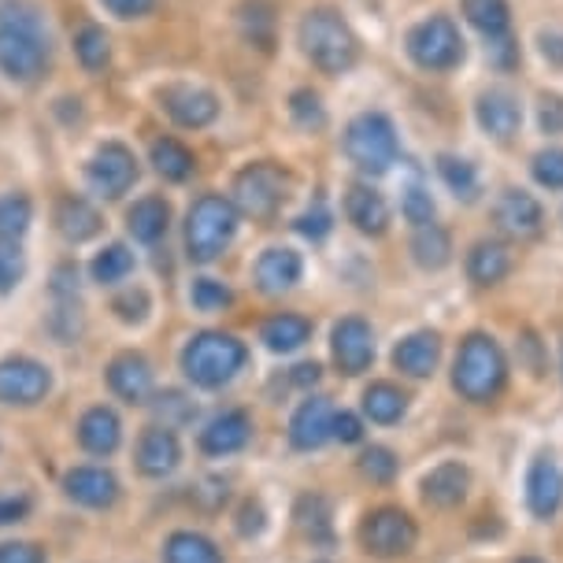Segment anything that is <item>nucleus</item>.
Here are the masks:
<instances>
[{
	"label": "nucleus",
	"mask_w": 563,
	"mask_h": 563,
	"mask_svg": "<svg viewBox=\"0 0 563 563\" xmlns=\"http://www.w3.org/2000/svg\"><path fill=\"white\" fill-rule=\"evenodd\" d=\"M48 67V30L26 4L0 8V70L12 82H34Z\"/></svg>",
	"instance_id": "obj_1"
},
{
	"label": "nucleus",
	"mask_w": 563,
	"mask_h": 563,
	"mask_svg": "<svg viewBox=\"0 0 563 563\" xmlns=\"http://www.w3.org/2000/svg\"><path fill=\"white\" fill-rule=\"evenodd\" d=\"M300 48L323 75H345L360 59V42L352 26L330 8H316L300 23Z\"/></svg>",
	"instance_id": "obj_2"
},
{
	"label": "nucleus",
	"mask_w": 563,
	"mask_h": 563,
	"mask_svg": "<svg viewBox=\"0 0 563 563\" xmlns=\"http://www.w3.org/2000/svg\"><path fill=\"white\" fill-rule=\"evenodd\" d=\"M245 345L234 334H219V330H208V334H197L189 345L183 349V371L186 378L200 389H219L227 386L230 378L245 367Z\"/></svg>",
	"instance_id": "obj_3"
},
{
	"label": "nucleus",
	"mask_w": 563,
	"mask_h": 563,
	"mask_svg": "<svg viewBox=\"0 0 563 563\" xmlns=\"http://www.w3.org/2000/svg\"><path fill=\"white\" fill-rule=\"evenodd\" d=\"M505 378H508V364L497 341L486 334H471L464 341V349H460L456 375H452L460 394L475 400V405H486V400H493L505 389Z\"/></svg>",
	"instance_id": "obj_4"
},
{
	"label": "nucleus",
	"mask_w": 563,
	"mask_h": 563,
	"mask_svg": "<svg viewBox=\"0 0 563 563\" xmlns=\"http://www.w3.org/2000/svg\"><path fill=\"white\" fill-rule=\"evenodd\" d=\"M238 230V208L230 205L227 197H200L194 208H189V219H186V249H189V260L197 264H211L223 249L230 245Z\"/></svg>",
	"instance_id": "obj_5"
},
{
	"label": "nucleus",
	"mask_w": 563,
	"mask_h": 563,
	"mask_svg": "<svg viewBox=\"0 0 563 563\" xmlns=\"http://www.w3.org/2000/svg\"><path fill=\"white\" fill-rule=\"evenodd\" d=\"M345 153L360 170L382 175L397 164V130L382 112L356 115L345 130Z\"/></svg>",
	"instance_id": "obj_6"
},
{
	"label": "nucleus",
	"mask_w": 563,
	"mask_h": 563,
	"mask_svg": "<svg viewBox=\"0 0 563 563\" xmlns=\"http://www.w3.org/2000/svg\"><path fill=\"white\" fill-rule=\"evenodd\" d=\"M289 194V170L278 164H249L234 178V208L249 219H271Z\"/></svg>",
	"instance_id": "obj_7"
},
{
	"label": "nucleus",
	"mask_w": 563,
	"mask_h": 563,
	"mask_svg": "<svg viewBox=\"0 0 563 563\" xmlns=\"http://www.w3.org/2000/svg\"><path fill=\"white\" fill-rule=\"evenodd\" d=\"M408 56L422 70H452L464 59V37H460V30L449 15H434L427 23L411 26Z\"/></svg>",
	"instance_id": "obj_8"
},
{
	"label": "nucleus",
	"mask_w": 563,
	"mask_h": 563,
	"mask_svg": "<svg viewBox=\"0 0 563 563\" xmlns=\"http://www.w3.org/2000/svg\"><path fill=\"white\" fill-rule=\"evenodd\" d=\"M48 389H53V375H48L45 364H37L30 356L0 360V405L30 408L37 400H45Z\"/></svg>",
	"instance_id": "obj_9"
},
{
	"label": "nucleus",
	"mask_w": 563,
	"mask_h": 563,
	"mask_svg": "<svg viewBox=\"0 0 563 563\" xmlns=\"http://www.w3.org/2000/svg\"><path fill=\"white\" fill-rule=\"evenodd\" d=\"M416 522H411L408 511L400 508H378L371 511L364 522V545L375 556L389 560V556H405V552L416 545Z\"/></svg>",
	"instance_id": "obj_10"
},
{
	"label": "nucleus",
	"mask_w": 563,
	"mask_h": 563,
	"mask_svg": "<svg viewBox=\"0 0 563 563\" xmlns=\"http://www.w3.org/2000/svg\"><path fill=\"white\" fill-rule=\"evenodd\" d=\"M137 183V159L126 145L119 141H108V145L97 148L93 164H89V186L97 189L100 197H123L130 186Z\"/></svg>",
	"instance_id": "obj_11"
},
{
	"label": "nucleus",
	"mask_w": 563,
	"mask_h": 563,
	"mask_svg": "<svg viewBox=\"0 0 563 563\" xmlns=\"http://www.w3.org/2000/svg\"><path fill=\"white\" fill-rule=\"evenodd\" d=\"M330 349H334V364L341 375H364L371 367V360H375V334H371V327L364 319L349 316L334 327Z\"/></svg>",
	"instance_id": "obj_12"
},
{
	"label": "nucleus",
	"mask_w": 563,
	"mask_h": 563,
	"mask_svg": "<svg viewBox=\"0 0 563 563\" xmlns=\"http://www.w3.org/2000/svg\"><path fill=\"white\" fill-rule=\"evenodd\" d=\"M330 438H334V408H330V400L323 397L305 400V405L297 408L294 422H289V441H294V449L300 452L323 449Z\"/></svg>",
	"instance_id": "obj_13"
},
{
	"label": "nucleus",
	"mask_w": 563,
	"mask_h": 563,
	"mask_svg": "<svg viewBox=\"0 0 563 563\" xmlns=\"http://www.w3.org/2000/svg\"><path fill=\"white\" fill-rule=\"evenodd\" d=\"M164 108L167 115L175 119L178 126L186 130H200L208 126L211 119L219 115V100L216 93H208V89H194V86H167L164 89Z\"/></svg>",
	"instance_id": "obj_14"
},
{
	"label": "nucleus",
	"mask_w": 563,
	"mask_h": 563,
	"mask_svg": "<svg viewBox=\"0 0 563 563\" xmlns=\"http://www.w3.org/2000/svg\"><path fill=\"white\" fill-rule=\"evenodd\" d=\"M527 505L538 519H552L563 505V471L552 456H538L527 475Z\"/></svg>",
	"instance_id": "obj_15"
},
{
	"label": "nucleus",
	"mask_w": 563,
	"mask_h": 563,
	"mask_svg": "<svg viewBox=\"0 0 563 563\" xmlns=\"http://www.w3.org/2000/svg\"><path fill=\"white\" fill-rule=\"evenodd\" d=\"M108 386L126 405H145L148 394H153V367H148V360L141 352H123L108 367Z\"/></svg>",
	"instance_id": "obj_16"
},
{
	"label": "nucleus",
	"mask_w": 563,
	"mask_h": 563,
	"mask_svg": "<svg viewBox=\"0 0 563 563\" xmlns=\"http://www.w3.org/2000/svg\"><path fill=\"white\" fill-rule=\"evenodd\" d=\"M493 219H497V227L505 230L511 238H530L538 234L541 223H545V211L530 194H522V189H505L497 200V208H493Z\"/></svg>",
	"instance_id": "obj_17"
},
{
	"label": "nucleus",
	"mask_w": 563,
	"mask_h": 563,
	"mask_svg": "<svg viewBox=\"0 0 563 563\" xmlns=\"http://www.w3.org/2000/svg\"><path fill=\"white\" fill-rule=\"evenodd\" d=\"M64 489L70 500L86 508H112L119 500V478L104 467H75L67 471Z\"/></svg>",
	"instance_id": "obj_18"
},
{
	"label": "nucleus",
	"mask_w": 563,
	"mask_h": 563,
	"mask_svg": "<svg viewBox=\"0 0 563 563\" xmlns=\"http://www.w3.org/2000/svg\"><path fill=\"white\" fill-rule=\"evenodd\" d=\"M178 460H183V449H178L175 430L148 427L145 434H141V441H137V467H141V475L167 478L170 471L178 467Z\"/></svg>",
	"instance_id": "obj_19"
},
{
	"label": "nucleus",
	"mask_w": 563,
	"mask_h": 563,
	"mask_svg": "<svg viewBox=\"0 0 563 563\" xmlns=\"http://www.w3.org/2000/svg\"><path fill=\"white\" fill-rule=\"evenodd\" d=\"M253 438V419L245 411H223L200 430V449L208 456H230V452H241Z\"/></svg>",
	"instance_id": "obj_20"
},
{
	"label": "nucleus",
	"mask_w": 563,
	"mask_h": 563,
	"mask_svg": "<svg viewBox=\"0 0 563 563\" xmlns=\"http://www.w3.org/2000/svg\"><path fill=\"white\" fill-rule=\"evenodd\" d=\"M475 115H478V126L497 141H508L522 123L519 100L511 93H505V89H489V93H482Z\"/></svg>",
	"instance_id": "obj_21"
},
{
	"label": "nucleus",
	"mask_w": 563,
	"mask_h": 563,
	"mask_svg": "<svg viewBox=\"0 0 563 563\" xmlns=\"http://www.w3.org/2000/svg\"><path fill=\"white\" fill-rule=\"evenodd\" d=\"M78 441H82V449L93 452V456H112L119 449V441H123V422H119L112 408L97 405L78 422Z\"/></svg>",
	"instance_id": "obj_22"
},
{
	"label": "nucleus",
	"mask_w": 563,
	"mask_h": 563,
	"mask_svg": "<svg viewBox=\"0 0 563 563\" xmlns=\"http://www.w3.org/2000/svg\"><path fill=\"white\" fill-rule=\"evenodd\" d=\"M345 216H349V223L360 230V234H371V238L386 234V227H389L386 200H382L378 189H371V186H352L349 189V194H345Z\"/></svg>",
	"instance_id": "obj_23"
},
{
	"label": "nucleus",
	"mask_w": 563,
	"mask_h": 563,
	"mask_svg": "<svg viewBox=\"0 0 563 563\" xmlns=\"http://www.w3.org/2000/svg\"><path fill=\"white\" fill-rule=\"evenodd\" d=\"M441 360V338L430 334V330H419V334H408L400 345L394 349V364L411 378H427L434 375Z\"/></svg>",
	"instance_id": "obj_24"
},
{
	"label": "nucleus",
	"mask_w": 563,
	"mask_h": 563,
	"mask_svg": "<svg viewBox=\"0 0 563 563\" xmlns=\"http://www.w3.org/2000/svg\"><path fill=\"white\" fill-rule=\"evenodd\" d=\"M300 256L294 249H267L264 256L256 260V282L264 294H282V289H294L300 282Z\"/></svg>",
	"instance_id": "obj_25"
},
{
	"label": "nucleus",
	"mask_w": 563,
	"mask_h": 563,
	"mask_svg": "<svg viewBox=\"0 0 563 563\" xmlns=\"http://www.w3.org/2000/svg\"><path fill=\"white\" fill-rule=\"evenodd\" d=\"M471 475L464 464H441L422 478V497L434 508H456L467 497Z\"/></svg>",
	"instance_id": "obj_26"
},
{
	"label": "nucleus",
	"mask_w": 563,
	"mask_h": 563,
	"mask_svg": "<svg viewBox=\"0 0 563 563\" xmlns=\"http://www.w3.org/2000/svg\"><path fill=\"white\" fill-rule=\"evenodd\" d=\"M511 271V253L500 241H478L467 253V275L475 286H497Z\"/></svg>",
	"instance_id": "obj_27"
},
{
	"label": "nucleus",
	"mask_w": 563,
	"mask_h": 563,
	"mask_svg": "<svg viewBox=\"0 0 563 563\" xmlns=\"http://www.w3.org/2000/svg\"><path fill=\"white\" fill-rule=\"evenodd\" d=\"M464 15L471 19V26H475L489 45L511 37L508 34V30H511L508 0H464Z\"/></svg>",
	"instance_id": "obj_28"
},
{
	"label": "nucleus",
	"mask_w": 563,
	"mask_h": 563,
	"mask_svg": "<svg viewBox=\"0 0 563 563\" xmlns=\"http://www.w3.org/2000/svg\"><path fill=\"white\" fill-rule=\"evenodd\" d=\"M167 223H170V208H167V200H159V197L137 200V205L126 211L130 234H134L137 241H145V245H153V241L164 238Z\"/></svg>",
	"instance_id": "obj_29"
},
{
	"label": "nucleus",
	"mask_w": 563,
	"mask_h": 563,
	"mask_svg": "<svg viewBox=\"0 0 563 563\" xmlns=\"http://www.w3.org/2000/svg\"><path fill=\"white\" fill-rule=\"evenodd\" d=\"M411 256H416L419 267L441 271L452 260V241L438 223H422L416 227V238H411Z\"/></svg>",
	"instance_id": "obj_30"
},
{
	"label": "nucleus",
	"mask_w": 563,
	"mask_h": 563,
	"mask_svg": "<svg viewBox=\"0 0 563 563\" xmlns=\"http://www.w3.org/2000/svg\"><path fill=\"white\" fill-rule=\"evenodd\" d=\"M56 227L67 241L78 245V241H89L100 230V216L86 205V200L67 197V200H59V208H56Z\"/></svg>",
	"instance_id": "obj_31"
},
{
	"label": "nucleus",
	"mask_w": 563,
	"mask_h": 563,
	"mask_svg": "<svg viewBox=\"0 0 563 563\" xmlns=\"http://www.w3.org/2000/svg\"><path fill=\"white\" fill-rule=\"evenodd\" d=\"M260 338H264V345L271 352H294L311 338V323L305 316H289L286 311V316L267 319L264 330H260Z\"/></svg>",
	"instance_id": "obj_32"
},
{
	"label": "nucleus",
	"mask_w": 563,
	"mask_h": 563,
	"mask_svg": "<svg viewBox=\"0 0 563 563\" xmlns=\"http://www.w3.org/2000/svg\"><path fill=\"white\" fill-rule=\"evenodd\" d=\"M164 560L167 563H223V552L211 545L205 534H194V530H178V534L167 538Z\"/></svg>",
	"instance_id": "obj_33"
},
{
	"label": "nucleus",
	"mask_w": 563,
	"mask_h": 563,
	"mask_svg": "<svg viewBox=\"0 0 563 563\" xmlns=\"http://www.w3.org/2000/svg\"><path fill=\"white\" fill-rule=\"evenodd\" d=\"M405 408H408V397L400 394L394 382H375V386L364 389V411L371 416V422L389 427V422H397L405 416Z\"/></svg>",
	"instance_id": "obj_34"
},
{
	"label": "nucleus",
	"mask_w": 563,
	"mask_h": 563,
	"mask_svg": "<svg viewBox=\"0 0 563 563\" xmlns=\"http://www.w3.org/2000/svg\"><path fill=\"white\" fill-rule=\"evenodd\" d=\"M153 167L167 178V183H186V178L194 175L197 159L183 145V141L164 137V141H156V145H153Z\"/></svg>",
	"instance_id": "obj_35"
},
{
	"label": "nucleus",
	"mask_w": 563,
	"mask_h": 563,
	"mask_svg": "<svg viewBox=\"0 0 563 563\" xmlns=\"http://www.w3.org/2000/svg\"><path fill=\"white\" fill-rule=\"evenodd\" d=\"M438 175L445 178V186H449L456 197L475 200V194H478V175H475V167H471L467 159L441 153V156H438Z\"/></svg>",
	"instance_id": "obj_36"
},
{
	"label": "nucleus",
	"mask_w": 563,
	"mask_h": 563,
	"mask_svg": "<svg viewBox=\"0 0 563 563\" xmlns=\"http://www.w3.org/2000/svg\"><path fill=\"white\" fill-rule=\"evenodd\" d=\"M297 527L311 541H330V505L323 497H300L297 505Z\"/></svg>",
	"instance_id": "obj_37"
},
{
	"label": "nucleus",
	"mask_w": 563,
	"mask_h": 563,
	"mask_svg": "<svg viewBox=\"0 0 563 563\" xmlns=\"http://www.w3.org/2000/svg\"><path fill=\"white\" fill-rule=\"evenodd\" d=\"M75 53L86 70H100L108 64V56H112V45H108V34L100 26H82L75 37Z\"/></svg>",
	"instance_id": "obj_38"
},
{
	"label": "nucleus",
	"mask_w": 563,
	"mask_h": 563,
	"mask_svg": "<svg viewBox=\"0 0 563 563\" xmlns=\"http://www.w3.org/2000/svg\"><path fill=\"white\" fill-rule=\"evenodd\" d=\"M93 278L104 282V286H112V282H123L130 271H134V256H130L126 245H108L104 253L93 260Z\"/></svg>",
	"instance_id": "obj_39"
},
{
	"label": "nucleus",
	"mask_w": 563,
	"mask_h": 563,
	"mask_svg": "<svg viewBox=\"0 0 563 563\" xmlns=\"http://www.w3.org/2000/svg\"><path fill=\"white\" fill-rule=\"evenodd\" d=\"M30 216H34V208H30V200L26 197H0V238H12L19 241L26 234V227H30Z\"/></svg>",
	"instance_id": "obj_40"
},
{
	"label": "nucleus",
	"mask_w": 563,
	"mask_h": 563,
	"mask_svg": "<svg viewBox=\"0 0 563 563\" xmlns=\"http://www.w3.org/2000/svg\"><path fill=\"white\" fill-rule=\"evenodd\" d=\"M23 271H26V256L19 249V241L0 238V294H12L19 282H23Z\"/></svg>",
	"instance_id": "obj_41"
},
{
	"label": "nucleus",
	"mask_w": 563,
	"mask_h": 563,
	"mask_svg": "<svg viewBox=\"0 0 563 563\" xmlns=\"http://www.w3.org/2000/svg\"><path fill=\"white\" fill-rule=\"evenodd\" d=\"M289 112H294L297 126H305V130H319L327 123L323 100H319V93H311V89H297V93L289 97Z\"/></svg>",
	"instance_id": "obj_42"
},
{
	"label": "nucleus",
	"mask_w": 563,
	"mask_h": 563,
	"mask_svg": "<svg viewBox=\"0 0 563 563\" xmlns=\"http://www.w3.org/2000/svg\"><path fill=\"white\" fill-rule=\"evenodd\" d=\"M360 471L371 478V482H394L397 475V456L382 445H371L364 456H360Z\"/></svg>",
	"instance_id": "obj_43"
},
{
	"label": "nucleus",
	"mask_w": 563,
	"mask_h": 563,
	"mask_svg": "<svg viewBox=\"0 0 563 563\" xmlns=\"http://www.w3.org/2000/svg\"><path fill=\"white\" fill-rule=\"evenodd\" d=\"M156 416L164 419V427L170 430V427H178V422H189L197 416V408H194V400H186L183 394H159L156 397Z\"/></svg>",
	"instance_id": "obj_44"
},
{
	"label": "nucleus",
	"mask_w": 563,
	"mask_h": 563,
	"mask_svg": "<svg viewBox=\"0 0 563 563\" xmlns=\"http://www.w3.org/2000/svg\"><path fill=\"white\" fill-rule=\"evenodd\" d=\"M534 178L549 189H563V148H545L534 156Z\"/></svg>",
	"instance_id": "obj_45"
},
{
	"label": "nucleus",
	"mask_w": 563,
	"mask_h": 563,
	"mask_svg": "<svg viewBox=\"0 0 563 563\" xmlns=\"http://www.w3.org/2000/svg\"><path fill=\"white\" fill-rule=\"evenodd\" d=\"M194 305L200 311H219L230 305V289L216 278H197L194 282Z\"/></svg>",
	"instance_id": "obj_46"
},
{
	"label": "nucleus",
	"mask_w": 563,
	"mask_h": 563,
	"mask_svg": "<svg viewBox=\"0 0 563 563\" xmlns=\"http://www.w3.org/2000/svg\"><path fill=\"white\" fill-rule=\"evenodd\" d=\"M405 216H408V223H434V200H430V194L422 186H408V194H405Z\"/></svg>",
	"instance_id": "obj_47"
},
{
	"label": "nucleus",
	"mask_w": 563,
	"mask_h": 563,
	"mask_svg": "<svg viewBox=\"0 0 563 563\" xmlns=\"http://www.w3.org/2000/svg\"><path fill=\"white\" fill-rule=\"evenodd\" d=\"M0 563H45V549H37L34 541H4Z\"/></svg>",
	"instance_id": "obj_48"
},
{
	"label": "nucleus",
	"mask_w": 563,
	"mask_h": 563,
	"mask_svg": "<svg viewBox=\"0 0 563 563\" xmlns=\"http://www.w3.org/2000/svg\"><path fill=\"white\" fill-rule=\"evenodd\" d=\"M297 230L311 241H323L330 234V211L327 208H311L297 219Z\"/></svg>",
	"instance_id": "obj_49"
},
{
	"label": "nucleus",
	"mask_w": 563,
	"mask_h": 563,
	"mask_svg": "<svg viewBox=\"0 0 563 563\" xmlns=\"http://www.w3.org/2000/svg\"><path fill=\"white\" fill-rule=\"evenodd\" d=\"M334 438L345 441V445H356L364 438V427H360V419L352 411H334Z\"/></svg>",
	"instance_id": "obj_50"
},
{
	"label": "nucleus",
	"mask_w": 563,
	"mask_h": 563,
	"mask_svg": "<svg viewBox=\"0 0 563 563\" xmlns=\"http://www.w3.org/2000/svg\"><path fill=\"white\" fill-rule=\"evenodd\" d=\"M104 8L108 12H115L119 19H137V15L153 12L156 0H104Z\"/></svg>",
	"instance_id": "obj_51"
},
{
	"label": "nucleus",
	"mask_w": 563,
	"mask_h": 563,
	"mask_svg": "<svg viewBox=\"0 0 563 563\" xmlns=\"http://www.w3.org/2000/svg\"><path fill=\"white\" fill-rule=\"evenodd\" d=\"M30 511V500L26 497H0V527L8 522H19Z\"/></svg>",
	"instance_id": "obj_52"
},
{
	"label": "nucleus",
	"mask_w": 563,
	"mask_h": 563,
	"mask_svg": "<svg viewBox=\"0 0 563 563\" xmlns=\"http://www.w3.org/2000/svg\"><path fill=\"white\" fill-rule=\"evenodd\" d=\"M145 308H148L145 294H134V297H119V300H115V311H119V316L126 319V323H137V319L145 316Z\"/></svg>",
	"instance_id": "obj_53"
},
{
	"label": "nucleus",
	"mask_w": 563,
	"mask_h": 563,
	"mask_svg": "<svg viewBox=\"0 0 563 563\" xmlns=\"http://www.w3.org/2000/svg\"><path fill=\"white\" fill-rule=\"evenodd\" d=\"M541 126L549 130V134H560L563 130V100H545V104H541Z\"/></svg>",
	"instance_id": "obj_54"
},
{
	"label": "nucleus",
	"mask_w": 563,
	"mask_h": 563,
	"mask_svg": "<svg viewBox=\"0 0 563 563\" xmlns=\"http://www.w3.org/2000/svg\"><path fill=\"white\" fill-rule=\"evenodd\" d=\"M264 530V508L260 505H245L241 508V534H260Z\"/></svg>",
	"instance_id": "obj_55"
},
{
	"label": "nucleus",
	"mask_w": 563,
	"mask_h": 563,
	"mask_svg": "<svg viewBox=\"0 0 563 563\" xmlns=\"http://www.w3.org/2000/svg\"><path fill=\"white\" fill-rule=\"evenodd\" d=\"M541 53L556 67H563V34H541Z\"/></svg>",
	"instance_id": "obj_56"
},
{
	"label": "nucleus",
	"mask_w": 563,
	"mask_h": 563,
	"mask_svg": "<svg viewBox=\"0 0 563 563\" xmlns=\"http://www.w3.org/2000/svg\"><path fill=\"white\" fill-rule=\"evenodd\" d=\"M289 382H294V386H311V382H319V364H300V367H294Z\"/></svg>",
	"instance_id": "obj_57"
},
{
	"label": "nucleus",
	"mask_w": 563,
	"mask_h": 563,
	"mask_svg": "<svg viewBox=\"0 0 563 563\" xmlns=\"http://www.w3.org/2000/svg\"><path fill=\"white\" fill-rule=\"evenodd\" d=\"M519 563H541V560H519Z\"/></svg>",
	"instance_id": "obj_58"
}]
</instances>
